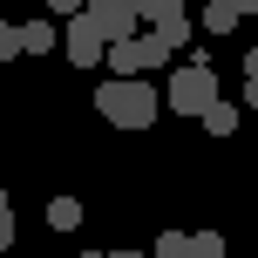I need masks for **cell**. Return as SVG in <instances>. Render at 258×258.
<instances>
[{
    "label": "cell",
    "instance_id": "13",
    "mask_svg": "<svg viewBox=\"0 0 258 258\" xmlns=\"http://www.w3.org/2000/svg\"><path fill=\"white\" fill-rule=\"evenodd\" d=\"M190 251L197 258H224V238L218 231H190Z\"/></svg>",
    "mask_w": 258,
    "mask_h": 258
},
{
    "label": "cell",
    "instance_id": "15",
    "mask_svg": "<svg viewBox=\"0 0 258 258\" xmlns=\"http://www.w3.org/2000/svg\"><path fill=\"white\" fill-rule=\"evenodd\" d=\"M14 245V204H7V190H0V251Z\"/></svg>",
    "mask_w": 258,
    "mask_h": 258
},
{
    "label": "cell",
    "instance_id": "9",
    "mask_svg": "<svg viewBox=\"0 0 258 258\" xmlns=\"http://www.w3.org/2000/svg\"><path fill=\"white\" fill-rule=\"evenodd\" d=\"M197 122H204V136H238V109H231V102L197 109Z\"/></svg>",
    "mask_w": 258,
    "mask_h": 258
},
{
    "label": "cell",
    "instance_id": "4",
    "mask_svg": "<svg viewBox=\"0 0 258 258\" xmlns=\"http://www.w3.org/2000/svg\"><path fill=\"white\" fill-rule=\"evenodd\" d=\"M82 21L95 27L102 41H122V34H136V0H82Z\"/></svg>",
    "mask_w": 258,
    "mask_h": 258
},
{
    "label": "cell",
    "instance_id": "10",
    "mask_svg": "<svg viewBox=\"0 0 258 258\" xmlns=\"http://www.w3.org/2000/svg\"><path fill=\"white\" fill-rule=\"evenodd\" d=\"M48 224H54V231H82V197H54V204H48Z\"/></svg>",
    "mask_w": 258,
    "mask_h": 258
},
{
    "label": "cell",
    "instance_id": "6",
    "mask_svg": "<svg viewBox=\"0 0 258 258\" xmlns=\"http://www.w3.org/2000/svg\"><path fill=\"white\" fill-rule=\"evenodd\" d=\"M14 41H21V54H54V48H61L54 21H21V27H14Z\"/></svg>",
    "mask_w": 258,
    "mask_h": 258
},
{
    "label": "cell",
    "instance_id": "19",
    "mask_svg": "<svg viewBox=\"0 0 258 258\" xmlns=\"http://www.w3.org/2000/svg\"><path fill=\"white\" fill-rule=\"evenodd\" d=\"M245 102H251V109H258V82H245Z\"/></svg>",
    "mask_w": 258,
    "mask_h": 258
},
{
    "label": "cell",
    "instance_id": "5",
    "mask_svg": "<svg viewBox=\"0 0 258 258\" xmlns=\"http://www.w3.org/2000/svg\"><path fill=\"white\" fill-rule=\"evenodd\" d=\"M102 48H109V41L95 34V27L82 21V7H75V14H68V27H61V54H68L75 68H95V61H102Z\"/></svg>",
    "mask_w": 258,
    "mask_h": 258
},
{
    "label": "cell",
    "instance_id": "2",
    "mask_svg": "<svg viewBox=\"0 0 258 258\" xmlns=\"http://www.w3.org/2000/svg\"><path fill=\"white\" fill-rule=\"evenodd\" d=\"M102 61H109V75H156V68H170V48L150 34V27H136V34L109 41Z\"/></svg>",
    "mask_w": 258,
    "mask_h": 258
},
{
    "label": "cell",
    "instance_id": "18",
    "mask_svg": "<svg viewBox=\"0 0 258 258\" xmlns=\"http://www.w3.org/2000/svg\"><path fill=\"white\" fill-rule=\"evenodd\" d=\"M231 7H238V14H258V0H231Z\"/></svg>",
    "mask_w": 258,
    "mask_h": 258
},
{
    "label": "cell",
    "instance_id": "12",
    "mask_svg": "<svg viewBox=\"0 0 258 258\" xmlns=\"http://www.w3.org/2000/svg\"><path fill=\"white\" fill-rule=\"evenodd\" d=\"M170 14H183V0H136V21H170Z\"/></svg>",
    "mask_w": 258,
    "mask_h": 258
},
{
    "label": "cell",
    "instance_id": "14",
    "mask_svg": "<svg viewBox=\"0 0 258 258\" xmlns=\"http://www.w3.org/2000/svg\"><path fill=\"white\" fill-rule=\"evenodd\" d=\"M14 54H21V41H14V21H0V68H7Z\"/></svg>",
    "mask_w": 258,
    "mask_h": 258
},
{
    "label": "cell",
    "instance_id": "17",
    "mask_svg": "<svg viewBox=\"0 0 258 258\" xmlns=\"http://www.w3.org/2000/svg\"><path fill=\"white\" fill-rule=\"evenodd\" d=\"M245 82H258V48H251V54H245Z\"/></svg>",
    "mask_w": 258,
    "mask_h": 258
},
{
    "label": "cell",
    "instance_id": "3",
    "mask_svg": "<svg viewBox=\"0 0 258 258\" xmlns=\"http://www.w3.org/2000/svg\"><path fill=\"white\" fill-rule=\"evenodd\" d=\"M163 102L177 109V116H197V109H211V102H218V75H211V61H204V54H190V61L170 75Z\"/></svg>",
    "mask_w": 258,
    "mask_h": 258
},
{
    "label": "cell",
    "instance_id": "11",
    "mask_svg": "<svg viewBox=\"0 0 258 258\" xmlns=\"http://www.w3.org/2000/svg\"><path fill=\"white\" fill-rule=\"evenodd\" d=\"M150 258H197V251H190V231H163Z\"/></svg>",
    "mask_w": 258,
    "mask_h": 258
},
{
    "label": "cell",
    "instance_id": "8",
    "mask_svg": "<svg viewBox=\"0 0 258 258\" xmlns=\"http://www.w3.org/2000/svg\"><path fill=\"white\" fill-rule=\"evenodd\" d=\"M238 21H245V14H238V7H231V0H211V7H204V14H197V27H204V34H231V27H238Z\"/></svg>",
    "mask_w": 258,
    "mask_h": 258
},
{
    "label": "cell",
    "instance_id": "16",
    "mask_svg": "<svg viewBox=\"0 0 258 258\" xmlns=\"http://www.w3.org/2000/svg\"><path fill=\"white\" fill-rule=\"evenodd\" d=\"M48 7H54V14H61V21H68V14H75V7H82V0H48Z\"/></svg>",
    "mask_w": 258,
    "mask_h": 258
},
{
    "label": "cell",
    "instance_id": "20",
    "mask_svg": "<svg viewBox=\"0 0 258 258\" xmlns=\"http://www.w3.org/2000/svg\"><path fill=\"white\" fill-rule=\"evenodd\" d=\"M102 258H143V251H102Z\"/></svg>",
    "mask_w": 258,
    "mask_h": 258
},
{
    "label": "cell",
    "instance_id": "7",
    "mask_svg": "<svg viewBox=\"0 0 258 258\" xmlns=\"http://www.w3.org/2000/svg\"><path fill=\"white\" fill-rule=\"evenodd\" d=\"M150 34H156V41H163V48H170V54H177V48H190V34H197V21H190V14H170V21H156V27H150Z\"/></svg>",
    "mask_w": 258,
    "mask_h": 258
},
{
    "label": "cell",
    "instance_id": "1",
    "mask_svg": "<svg viewBox=\"0 0 258 258\" xmlns=\"http://www.w3.org/2000/svg\"><path fill=\"white\" fill-rule=\"evenodd\" d=\"M156 109H163V95H156L143 75H109L102 89H95V116L109 129H150Z\"/></svg>",
    "mask_w": 258,
    "mask_h": 258
}]
</instances>
